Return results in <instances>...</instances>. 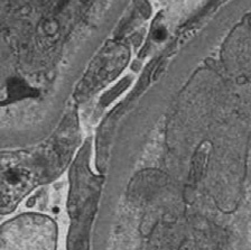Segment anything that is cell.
Returning a JSON list of instances; mask_svg holds the SVG:
<instances>
[{"label":"cell","instance_id":"cell-1","mask_svg":"<svg viewBox=\"0 0 251 250\" xmlns=\"http://www.w3.org/2000/svg\"><path fill=\"white\" fill-rule=\"evenodd\" d=\"M38 91L36 89L31 88L22 79L13 77L8 82V99L9 101H17L24 98L37 97Z\"/></svg>","mask_w":251,"mask_h":250},{"label":"cell","instance_id":"cell-2","mask_svg":"<svg viewBox=\"0 0 251 250\" xmlns=\"http://www.w3.org/2000/svg\"><path fill=\"white\" fill-rule=\"evenodd\" d=\"M166 37V30L164 28H159L155 32V38L156 41H163Z\"/></svg>","mask_w":251,"mask_h":250}]
</instances>
